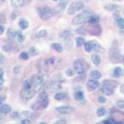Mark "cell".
<instances>
[{
	"mask_svg": "<svg viewBox=\"0 0 124 124\" xmlns=\"http://www.w3.org/2000/svg\"><path fill=\"white\" fill-rule=\"evenodd\" d=\"M114 17L115 20H116V21H117V20L118 19L120 18V16L117 14V13H115L114 14Z\"/></svg>",
	"mask_w": 124,
	"mask_h": 124,
	"instance_id": "44",
	"label": "cell"
},
{
	"mask_svg": "<svg viewBox=\"0 0 124 124\" xmlns=\"http://www.w3.org/2000/svg\"><path fill=\"white\" fill-rule=\"evenodd\" d=\"M34 85V83H33L32 79L30 78V79H26L23 82V88L24 89H32V87H33Z\"/></svg>",
	"mask_w": 124,
	"mask_h": 124,
	"instance_id": "17",
	"label": "cell"
},
{
	"mask_svg": "<svg viewBox=\"0 0 124 124\" xmlns=\"http://www.w3.org/2000/svg\"><path fill=\"white\" fill-rule=\"evenodd\" d=\"M70 0H60V3L58 5L56 6V8L55 9V14H61L65 11L66 6L68 3H69Z\"/></svg>",
	"mask_w": 124,
	"mask_h": 124,
	"instance_id": "8",
	"label": "cell"
},
{
	"mask_svg": "<svg viewBox=\"0 0 124 124\" xmlns=\"http://www.w3.org/2000/svg\"><path fill=\"white\" fill-rule=\"evenodd\" d=\"M4 56H3V55H1V54H0V63H1V62H3V61H4Z\"/></svg>",
	"mask_w": 124,
	"mask_h": 124,
	"instance_id": "49",
	"label": "cell"
},
{
	"mask_svg": "<svg viewBox=\"0 0 124 124\" xmlns=\"http://www.w3.org/2000/svg\"><path fill=\"white\" fill-rule=\"evenodd\" d=\"M107 113V110H106V108L103 107H101L99 108H98V109L97 110V112H96V114L98 117H102V116H104Z\"/></svg>",
	"mask_w": 124,
	"mask_h": 124,
	"instance_id": "26",
	"label": "cell"
},
{
	"mask_svg": "<svg viewBox=\"0 0 124 124\" xmlns=\"http://www.w3.org/2000/svg\"><path fill=\"white\" fill-rule=\"evenodd\" d=\"M11 111V107L8 104H3L0 107V112L3 114H8Z\"/></svg>",
	"mask_w": 124,
	"mask_h": 124,
	"instance_id": "18",
	"label": "cell"
},
{
	"mask_svg": "<svg viewBox=\"0 0 124 124\" xmlns=\"http://www.w3.org/2000/svg\"><path fill=\"white\" fill-rule=\"evenodd\" d=\"M3 75H4V71L0 68V78H3Z\"/></svg>",
	"mask_w": 124,
	"mask_h": 124,
	"instance_id": "48",
	"label": "cell"
},
{
	"mask_svg": "<svg viewBox=\"0 0 124 124\" xmlns=\"http://www.w3.org/2000/svg\"><path fill=\"white\" fill-rule=\"evenodd\" d=\"M52 48H54L55 51H56L58 53L62 52V51H63L62 46L58 43H54L52 44Z\"/></svg>",
	"mask_w": 124,
	"mask_h": 124,
	"instance_id": "28",
	"label": "cell"
},
{
	"mask_svg": "<svg viewBox=\"0 0 124 124\" xmlns=\"http://www.w3.org/2000/svg\"><path fill=\"white\" fill-rule=\"evenodd\" d=\"M2 49L4 52H9L11 50V46L9 44H7V45H5L2 47Z\"/></svg>",
	"mask_w": 124,
	"mask_h": 124,
	"instance_id": "36",
	"label": "cell"
},
{
	"mask_svg": "<svg viewBox=\"0 0 124 124\" xmlns=\"http://www.w3.org/2000/svg\"><path fill=\"white\" fill-rule=\"evenodd\" d=\"M4 79H3V78H0V86H1L4 83Z\"/></svg>",
	"mask_w": 124,
	"mask_h": 124,
	"instance_id": "50",
	"label": "cell"
},
{
	"mask_svg": "<svg viewBox=\"0 0 124 124\" xmlns=\"http://www.w3.org/2000/svg\"><path fill=\"white\" fill-rule=\"evenodd\" d=\"M17 40L19 43L23 42L24 40H25V37H24V35L22 34V33L21 32H19L18 33L17 32Z\"/></svg>",
	"mask_w": 124,
	"mask_h": 124,
	"instance_id": "34",
	"label": "cell"
},
{
	"mask_svg": "<svg viewBox=\"0 0 124 124\" xmlns=\"http://www.w3.org/2000/svg\"><path fill=\"white\" fill-rule=\"evenodd\" d=\"M90 76L94 79L97 80V79H100L102 77V74L99 71L94 70L92 71L90 73Z\"/></svg>",
	"mask_w": 124,
	"mask_h": 124,
	"instance_id": "21",
	"label": "cell"
},
{
	"mask_svg": "<svg viewBox=\"0 0 124 124\" xmlns=\"http://www.w3.org/2000/svg\"><path fill=\"white\" fill-rule=\"evenodd\" d=\"M52 1H58V0H52Z\"/></svg>",
	"mask_w": 124,
	"mask_h": 124,
	"instance_id": "54",
	"label": "cell"
},
{
	"mask_svg": "<svg viewBox=\"0 0 124 124\" xmlns=\"http://www.w3.org/2000/svg\"><path fill=\"white\" fill-rule=\"evenodd\" d=\"M116 23L118 27H120L122 29H124V19L120 17L116 21Z\"/></svg>",
	"mask_w": 124,
	"mask_h": 124,
	"instance_id": "30",
	"label": "cell"
},
{
	"mask_svg": "<svg viewBox=\"0 0 124 124\" xmlns=\"http://www.w3.org/2000/svg\"><path fill=\"white\" fill-rule=\"evenodd\" d=\"M122 74V70L120 67L117 66L116 67L114 70V72H113V76L114 78H119Z\"/></svg>",
	"mask_w": 124,
	"mask_h": 124,
	"instance_id": "23",
	"label": "cell"
},
{
	"mask_svg": "<svg viewBox=\"0 0 124 124\" xmlns=\"http://www.w3.org/2000/svg\"><path fill=\"white\" fill-rule=\"evenodd\" d=\"M120 52L118 50V44L117 40H115L113 42L112 47L110 48L109 56L110 58L114 63H120L121 61Z\"/></svg>",
	"mask_w": 124,
	"mask_h": 124,
	"instance_id": "1",
	"label": "cell"
},
{
	"mask_svg": "<svg viewBox=\"0 0 124 124\" xmlns=\"http://www.w3.org/2000/svg\"><path fill=\"white\" fill-rule=\"evenodd\" d=\"M21 124H31V122L29 119H27V118H25V119H24V120H22Z\"/></svg>",
	"mask_w": 124,
	"mask_h": 124,
	"instance_id": "42",
	"label": "cell"
},
{
	"mask_svg": "<svg viewBox=\"0 0 124 124\" xmlns=\"http://www.w3.org/2000/svg\"><path fill=\"white\" fill-rule=\"evenodd\" d=\"M99 21V16L96 14H93L89 16V17L87 19V23L91 24H97Z\"/></svg>",
	"mask_w": 124,
	"mask_h": 124,
	"instance_id": "16",
	"label": "cell"
},
{
	"mask_svg": "<svg viewBox=\"0 0 124 124\" xmlns=\"http://www.w3.org/2000/svg\"><path fill=\"white\" fill-rule=\"evenodd\" d=\"M74 70L78 75H81L84 73L85 70H84V66L83 63L79 60L75 61L73 64Z\"/></svg>",
	"mask_w": 124,
	"mask_h": 124,
	"instance_id": "10",
	"label": "cell"
},
{
	"mask_svg": "<svg viewBox=\"0 0 124 124\" xmlns=\"http://www.w3.org/2000/svg\"><path fill=\"white\" fill-rule=\"evenodd\" d=\"M55 99L57 101H62L63 99H64L66 97V94L65 93H56V94L54 96Z\"/></svg>",
	"mask_w": 124,
	"mask_h": 124,
	"instance_id": "29",
	"label": "cell"
},
{
	"mask_svg": "<svg viewBox=\"0 0 124 124\" xmlns=\"http://www.w3.org/2000/svg\"><path fill=\"white\" fill-rule=\"evenodd\" d=\"M66 75L67 76H69L71 77L73 75V71L71 70V69H68L66 71Z\"/></svg>",
	"mask_w": 124,
	"mask_h": 124,
	"instance_id": "40",
	"label": "cell"
},
{
	"mask_svg": "<svg viewBox=\"0 0 124 124\" xmlns=\"http://www.w3.org/2000/svg\"><path fill=\"white\" fill-rule=\"evenodd\" d=\"M66 120H65V119H61V120L56 121V122L55 123V124H66Z\"/></svg>",
	"mask_w": 124,
	"mask_h": 124,
	"instance_id": "41",
	"label": "cell"
},
{
	"mask_svg": "<svg viewBox=\"0 0 124 124\" xmlns=\"http://www.w3.org/2000/svg\"><path fill=\"white\" fill-rule=\"evenodd\" d=\"M91 60L93 61V63L96 66L99 65L101 63V56L97 54H93V55L91 56Z\"/></svg>",
	"mask_w": 124,
	"mask_h": 124,
	"instance_id": "20",
	"label": "cell"
},
{
	"mask_svg": "<svg viewBox=\"0 0 124 124\" xmlns=\"http://www.w3.org/2000/svg\"><path fill=\"white\" fill-rule=\"evenodd\" d=\"M120 92L123 94H124V85H122L121 86H120Z\"/></svg>",
	"mask_w": 124,
	"mask_h": 124,
	"instance_id": "47",
	"label": "cell"
},
{
	"mask_svg": "<svg viewBox=\"0 0 124 124\" xmlns=\"http://www.w3.org/2000/svg\"><path fill=\"white\" fill-rule=\"evenodd\" d=\"M117 105L118 107H120V108H124V101H118L117 103Z\"/></svg>",
	"mask_w": 124,
	"mask_h": 124,
	"instance_id": "38",
	"label": "cell"
},
{
	"mask_svg": "<svg viewBox=\"0 0 124 124\" xmlns=\"http://www.w3.org/2000/svg\"><path fill=\"white\" fill-rule=\"evenodd\" d=\"M115 1H120V0H115Z\"/></svg>",
	"mask_w": 124,
	"mask_h": 124,
	"instance_id": "57",
	"label": "cell"
},
{
	"mask_svg": "<svg viewBox=\"0 0 124 124\" xmlns=\"http://www.w3.org/2000/svg\"><path fill=\"white\" fill-rule=\"evenodd\" d=\"M106 98L104 96H100V97L98 98V102L101 104H103V103H105L106 102Z\"/></svg>",
	"mask_w": 124,
	"mask_h": 124,
	"instance_id": "39",
	"label": "cell"
},
{
	"mask_svg": "<svg viewBox=\"0 0 124 124\" xmlns=\"http://www.w3.org/2000/svg\"><path fill=\"white\" fill-rule=\"evenodd\" d=\"M20 71V68L18 67V66H16L14 68V72L15 73H18Z\"/></svg>",
	"mask_w": 124,
	"mask_h": 124,
	"instance_id": "45",
	"label": "cell"
},
{
	"mask_svg": "<svg viewBox=\"0 0 124 124\" xmlns=\"http://www.w3.org/2000/svg\"><path fill=\"white\" fill-rule=\"evenodd\" d=\"M48 93L45 91L41 92L38 95V96H37V99H36V101L39 102H44L48 101Z\"/></svg>",
	"mask_w": 124,
	"mask_h": 124,
	"instance_id": "14",
	"label": "cell"
},
{
	"mask_svg": "<svg viewBox=\"0 0 124 124\" xmlns=\"http://www.w3.org/2000/svg\"><path fill=\"white\" fill-rule=\"evenodd\" d=\"M2 1H4V0H2Z\"/></svg>",
	"mask_w": 124,
	"mask_h": 124,
	"instance_id": "58",
	"label": "cell"
},
{
	"mask_svg": "<svg viewBox=\"0 0 124 124\" xmlns=\"http://www.w3.org/2000/svg\"><path fill=\"white\" fill-rule=\"evenodd\" d=\"M91 43V45L92 46V49L93 50L95 51L96 52L101 53L104 51V48H102V46L97 42L96 40H91L89 41Z\"/></svg>",
	"mask_w": 124,
	"mask_h": 124,
	"instance_id": "13",
	"label": "cell"
},
{
	"mask_svg": "<svg viewBox=\"0 0 124 124\" xmlns=\"http://www.w3.org/2000/svg\"><path fill=\"white\" fill-rule=\"evenodd\" d=\"M35 91L33 89H27L23 88V89H22L20 92V96L23 100L28 101L30 100L35 95Z\"/></svg>",
	"mask_w": 124,
	"mask_h": 124,
	"instance_id": "7",
	"label": "cell"
},
{
	"mask_svg": "<svg viewBox=\"0 0 124 124\" xmlns=\"http://www.w3.org/2000/svg\"><path fill=\"white\" fill-rule=\"evenodd\" d=\"M11 3L13 7L19 8L24 5L25 0H11Z\"/></svg>",
	"mask_w": 124,
	"mask_h": 124,
	"instance_id": "19",
	"label": "cell"
},
{
	"mask_svg": "<svg viewBox=\"0 0 124 124\" xmlns=\"http://www.w3.org/2000/svg\"><path fill=\"white\" fill-rule=\"evenodd\" d=\"M81 1H89V0H81Z\"/></svg>",
	"mask_w": 124,
	"mask_h": 124,
	"instance_id": "55",
	"label": "cell"
},
{
	"mask_svg": "<svg viewBox=\"0 0 124 124\" xmlns=\"http://www.w3.org/2000/svg\"><path fill=\"white\" fill-rule=\"evenodd\" d=\"M75 100L76 101H81L85 99V94L84 92L82 91H76L75 95H74Z\"/></svg>",
	"mask_w": 124,
	"mask_h": 124,
	"instance_id": "22",
	"label": "cell"
},
{
	"mask_svg": "<svg viewBox=\"0 0 124 124\" xmlns=\"http://www.w3.org/2000/svg\"><path fill=\"white\" fill-rule=\"evenodd\" d=\"M84 8V4L81 1H75L70 5L68 9V14L73 15L76 12L79 11Z\"/></svg>",
	"mask_w": 124,
	"mask_h": 124,
	"instance_id": "4",
	"label": "cell"
},
{
	"mask_svg": "<svg viewBox=\"0 0 124 124\" xmlns=\"http://www.w3.org/2000/svg\"><path fill=\"white\" fill-rule=\"evenodd\" d=\"M19 114L18 112L17 111L13 112L11 113V117L13 119H17V118H19Z\"/></svg>",
	"mask_w": 124,
	"mask_h": 124,
	"instance_id": "37",
	"label": "cell"
},
{
	"mask_svg": "<svg viewBox=\"0 0 124 124\" xmlns=\"http://www.w3.org/2000/svg\"><path fill=\"white\" fill-rule=\"evenodd\" d=\"M46 34H47V32H46V30L43 29L41 30V31H39L37 33V37L39 38H41V37H44L45 36H46Z\"/></svg>",
	"mask_w": 124,
	"mask_h": 124,
	"instance_id": "33",
	"label": "cell"
},
{
	"mask_svg": "<svg viewBox=\"0 0 124 124\" xmlns=\"http://www.w3.org/2000/svg\"><path fill=\"white\" fill-rule=\"evenodd\" d=\"M4 27L3 25H0V35H2L4 32Z\"/></svg>",
	"mask_w": 124,
	"mask_h": 124,
	"instance_id": "43",
	"label": "cell"
},
{
	"mask_svg": "<svg viewBox=\"0 0 124 124\" xmlns=\"http://www.w3.org/2000/svg\"><path fill=\"white\" fill-rule=\"evenodd\" d=\"M55 56H52L50 58V60L49 62H50V63L52 64H54L55 63Z\"/></svg>",
	"mask_w": 124,
	"mask_h": 124,
	"instance_id": "46",
	"label": "cell"
},
{
	"mask_svg": "<svg viewBox=\"0 0 124 124\" xmlns=\"http://www.w3.org/2000/svg\"><path fill=\"white\" fill-rule=\"evenodd\" d=\"M19 58L21 60H27L29 59V54L25 52H23L20 54Z\"/></svg>",
	"mask_w": 124,
	"mask_h": 124,
	"instance_id": "32",
	"label": "cell"
},
{
	"mask_svg": "<svg viewBox=\"0 0 124 124\" xmlns=\"http://www.w3.org/2000/svg\"><path fill=\"white\" fill-rule=\"evenodd\" d=\"M40 124H46V123H45V122H40Z\"/></svg>",
	"mask_w": 124,
	"mask_h": 124,
	"instance_id": "53",
	"label": "cell"
},
{
	"mask_svg": "<svg viewBox=\"0 0 124 124\" xmlns=\"http://www.w3.org/2000/svg\"><path fill=\"white\" fill-rule=\"evenodd\" d=\"M29 53L32 56H35L38 54V52H37V49L35 48V46H31L29 49Z\"/></svg>",
	"mask_w": 124,
	"mask_h": 124,
	"instance_id": "35",
	"label": "cell"
},
{
	"mask_svg": "<svg viewBox=\"0 0 124 124\" xmlns=\"http://www.w3.org/2000/svg\"><path fill=\"white\" fill-rule=\"evenodd\" d=\"M117 86L116 81H105L104 82L102 86L101 90L103 93L107 96H111L113 94L114 92V89Z\"/></svg>",
	"mask_w": 124,
	"mask_h": 124,
	"instance_id": "2",
	"label": "cell"
},
{
	"mask_svg": "<svg viewBox=\"0 0 124 124\" xmlns=\"http://www.w3.org/2000/svg\"><path fill=\"white\" fill-rule=\"evenodd\" d=\"M6 35L9 39H13L17 35V32L13 29H8L6 32Z\"/></svg>",
	"mask_w": 124,
	"mask_h": 124,
	"instance_id": "24",
	"label": "cell"
},
{
	"mask_svg": "<svg viewBox=\"0 0 124 124\" xmlns=\"http://www.w3.org/2000/svg\"><path fill=\"white\" fill-rule=\"evenodd\" d=\"M49 102L46 101L44 102H35L34 104L32 106V108L34 110H40V109H43V108H45L48 107Z\"/></svg>",
	"mask_w": 124,
	"mask_h": 124,
	"instance_id": "12",
	"label": "cell"
},
{
	"mask_svg": "<svg viewBox=\"0 0 124 124\" xmlns=\"http://www.w3.org/2000/svg\"><path fill=\"white\" fill-rule=\"evenodd\" d=\"M75 41H76V46L78 47H79V46H82V45L85 44V40L83 37H76V39H75Z\"/></svg>",
	"mask_w": 124,
	"mask_h": 124,
	"instance_id": "27",
	"label": "cell"
},
{
	"mask_svg": "<svg viewBox=\"0 0 124 124\" xmlns=\"http://www.w3.org/2000/svg\"><path fill=\"white\" fill-rule=\"evenodd\" d=\"M99 86H100V83L96 79L89 80L86 85V87H87V90L89 91H92L97 89Z\"/></svg>",
	"mask_w": 124,
	"mask_h": 124,
	"instance_id": "11",
	"label": "cell"
},
{
	"mask_svg": "<svg viewBox=\"0 0 124 124\" xmlns=\"http://www.w3.org/2000/svg\"><path fill=\"white\" fill-rule=\"evenodd\" d=\"M4 99H5V97H0V106L1 105L2 102H3V101L4 100Z\"/></svg>",
	"mask_w": 124,
	"mask_h": 124,
	"instance_id": "51",
	"label": "cell"
},
{
	"mask_svg": "<svg viewBox=\"0 0 124 124\" xmlns=\"http://www.w3.org/2000/svg\"><path fill=\"white\" fill-rule=\"evenodd\" d=\"M56 110L61 114H68L75 111V109L71 106H60L56 108Z\"/></svg>",
	"mask_w": 124,
	"mask_h": 124,
	"instance_id": "9",
	"label": "cell"
},
{
	"mask_svg": "<svg viewBox=\"0 0 124 124\" xmlns=\"http://www.w3.org/2000/svg\"><path fill=\"white\" fill-rule=\"evenodd\" d=\"M53 14H54L53 11L48 8H42L39 11V15L41 19L43 21H47V20L50 19L52 17Z\"/></svg>",
	"mask_w": 124,
	"mask_h": 124,
	"instance_id": "5",
	"label": "cell"
},
{
	"mask_svg": "<svg viewBox=\"0 0 124 124\" xmlns=\"http://www.w3.org/2000/svg\"><path fill=\"white\" fill-rule=\"evenodd\" d=\"M85 50L86 52L87 53H90L93 50L90 42H87L85 43Z\"/></svg>",
	"mask_w": 124,
	"mask_h": 124,
	"instance_id": "31",
	"label": "cell"
},
{
	"mask_svg": "<svg viewBox=\"0 0 124 124\" xmlns=\"http://www.w3.org/2000/svg\"><path fill=\"white\" fill-rule=\"evenodd\" d=\"M2 118H3V116L1 115V113L0 112V119H1Z\"/></svg>",
	"mask_w": 124,
	"mask_h": 124,
	"instance_id": "52",
	"label": "cell"
},
{
	"mask_svg": "<svg viewBox=\"0 0 124 124\" xmlns=\"http://www.w3.org/2000/svg\"><path fill=\"white\" fill-rule=\"evenodd\" d=\"M86 32L92 35H99L101 34L102 29L100 25L97 24H91L86 29Z\"/></svg>",
	"mask_w": 124,
	"mask_h": 124,
	"instance_id": "6",
	"label": "cell"
},
{
	"mask_svg": "<svg viewBox=\"0 0 124 124\" xmlns=\"http://www.w3.org/2000/svg\"><path fill=\"white\" fill-rule=\"evenodd\" d=\"M104 9L108 11H118L120 10V7L117 4H107L104 6Z\"/></svg>",
	"mask_w": 124,
	"mask_h": 124,
	"instance_id": "15",
	"label": "cell"
},
{
	"mask_svg": "<svg viewBox=\"0 0 124 124\" xmlns=\"http://www.w3.org/2000/svg\"><path fill=\"white\" fill-rule=\"evenodd\" d=\"M123 13L124 14V9H123Z\"/></svg>",
	"mask_w": 124,
	"mask_h": 124,
	"instance_id": "56",
	"label": "cell"
},
{
	"mask_svg": "<svg viewBox=\"0 0 124 124\" xmlns=\"http://www.w3.org/2000/svg\"><path fill=\"white\" fill-rule=\"evenodd\" d=\"M92 14V13L87 11H85L82 12L76 16L73 19V23L76 25H79V24H82L85 23L87 19L89 18V16Z\"/></svg>",
	"mask_w": 124,
	"mask_h": 124,
	"instance_id": "3",
	"label": "cell"
},
{
	"mask_svg": "<svg viewBox=\"0 0 124 124\" xmlns=\"http://www.w3.org/2000/svg\"><path fill=\"white\" fill-rule=\"evenodd\" d=\"M19 25L23 29H26L29 27V23L26 20L21 19L19 21Z\"/></svg>",
	"mask_w": 124,
	"mask_h": 124,
	"instance_id": "25",
	"label": "cell"
}]
</instances>
